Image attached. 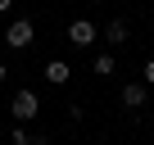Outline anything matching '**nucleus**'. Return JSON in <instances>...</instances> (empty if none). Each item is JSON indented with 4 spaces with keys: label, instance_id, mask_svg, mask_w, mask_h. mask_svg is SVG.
<instances>
[{
    "label": "nucleus",
    "instance_id": "obj_11",
    "mask_svg": "<svg viewBox=\"0 0 154 145\" xmlns=\"http://www.w3.org/2000/svg\"><path fill=\"white\" fill-rule=\"evenodd\" d=\"M0 82H5V63H0Z\"/></svg>",
    "mask_w": 154,
    "mask_h": 145
},
{
    "label": "nucleus",
    "instance_id": "obj_2",
    "mask_svg": "<svg viewBox=\"0 0 154 145\" xmlns=\"http://www.w3.org/2000/svg\"><path fill=\"white\" fill-rule=\"evenodd\" d=\"M36 113H41V100H36V91H18V95H14V118H18V122H32Z\"/></svg>",
    "mask_w": 154,
    "mask_h": 145
},
{
    "label": "nucleus",
    "instance_id": "obj_1",
    "mask_svg": "<svg viewBox=\"0 0 154 145\" xmlns=\"http://www.w3.org/2000/svg\"><path fill=\"white\" fill-rule=\"evenodd\" d=\"M32 36H36V32H32V23H27V18H14V23H9V32H5V45H9V50H27V45H32Z\"/></svg>",
    "mask_w": 154,
    "mask_h": 145
},
{
    "label": "nucleus",
    "instance_id": "obj_6",
    "mask_svg": "<svg viewBox=\"0 0 154 145\" xmlns=\"http://www.w3.org/2000/svg\"><path fill=\"white\" fill-rule=\"evenodd\" d=\"M104 36H109V41H113V45H122V41H127V18H113V23H109V32H104Z\"/></svg>",
    "mask_w": 154,
    "mask_h": 145
},
{
    "label": "nucleus",
    "instance_id": "obj_4",
    "mask_svg": "<svg viewBox=\"0 0 154 145\" xmlns=\"http://www.w3.org/2000/svg\"><path fill=\"white\" fill-rule=\"evenodd\" d=\"M68 77H72V68H68L63 59H50V63H45V82H50V86H63Z\"/></svg>",
    "mask_w": 154,
    "mask_h": 145
},
{
    "label": "nucleus",
    "instance_id": "obj_5",
    "mask_svg": "<svg viewBox=\"0 0 154 145\" xmlns=\"http://www.w3.org/2000/svg\"><path fill=\"white\" fill-rule=\"evenodd\" d=\"M122 104H127V109H140V104H145V82L122 86Z\"/></svg>",
    "mask_w": 154,
    "mask_h": 145
},
{
    "label": "nucleus",
    "instance_id": "obj_10",
    "mask_svg": "<svg viewBox=\"0 0 154 145\" xmlns=\"http://www.w3.org/2000/svg\"><path fill=\"white\" fill-rule=\"evenodd\" d=\"M9 5H14V0H0V14H5V9H9Z\"/></svg>",
    "mask_w": 154,
    "mask_h": 145
},
{
    "label": "nucleus",
    "instance_id": "obj_8",
    "mask_svg": "<svg viewBox=\"0 0 154 145\" xmlns=\"http://www.w3.org/2000/svg\"><path fill=\"white\" fill-rule=\"evenodd\" d=\"M95 72L109 77V72H113V54H95Z\"/></svg>",
    "mask_w": 154,
    "mask_h": 145
},
{
    "label": "nucleus",
    "instance_id": "obj_9",
    "mask_svg": "<svg viewBox=\"0 0 154 145\" xmlns=\"http://www.w3.org/2000/svg\"><path fill=\"white\" fill-rule=\"evenodd\" d=\"M145 82L154 86V59H145Z\"/></svg>",
    "mask_w": 154,
    "mask_h": 145
},
{
    "label": "nucleus",
    "instance_id": "obj_3",
    "mask_svg": "<svg viewBox=\"0 0 154 145\" xmlns=\"http://www.w3.org/2000/svg\"><path fill=\"white\" fill-rule=\"evenodd\" d=\"M68 41H72V45H91V41H95V27H91L86 18H77V23L68 27Z\"/></svg>",
    "mask_w": 154,
    "mask_h": 145
},
{
    "label": "nucleus",
    "instance_id": "obj_7",
    "mask_svg": "<svg viewBox=\"0 0 154 145\" xmlns=\"http://www.w3.org/2000/svg\"><path fill=\"white\" fill-rule=\"evenodd\" d=\"M9 140H14V145H45L41 136H27L23 127H14V131H9Z\"/></svg>",
    "mask_w": 154,
    "mask_h": 145
}]
</instances>
